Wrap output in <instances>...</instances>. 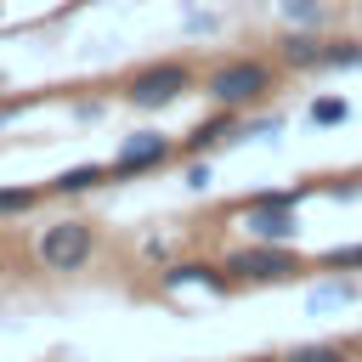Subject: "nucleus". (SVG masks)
<instances>
[{"instance_id": "f8f14e48", "label": "nucleus", "mask_w": 362, "mask_h": 362, "mask_svg": "<svg viewBox=\"0 0 362 362\" xmlns=\"http://www.w3.org/2000/svg\"><path fill=\"white\" fill-rule=\"evenodd\" d=\"M351 119V102L345 96H317L311 102V124H345Z\"/></svg>"}, {"instance_id": "2eb2a0df", "label": "nucleus", "mask_w": 362, "mask_h": 362, "mask_svg": "<svg viewBox=\"0 0 362 362\" xmlns=\"http://www.w3.org/2000/svg\"><path fill=\"white\" fill-rule=\"evenodd\" d=\"M356 300V288L351 283H322L317 294H311V311H328V305H351Z\"/></svg>"}, {"instance_id": "f257e3e1", "label": "nucleus", "mask_w": 362, "mask_h": 362, "mask_svg": "<svg viewBox=\"0 0 362 362\" xmlns=\"http://www.w3.org/2000/svg\"><path fill=\"white\" fill-rule=\"evenodd\" d=\"M272 90V68L260 62V57H226V62H215L209 74H204V96L215 102V107H249V102H260Z\"/></svg>"}, {"instance_id": "7ed1b4c3", "label": "nucleus", "mask_w": 362, "mask_h": 362, "mask_svg": "<svg viewBox=\"0 0 362 362\" xmlns=\"http://www.w3.org/2000/svg\"><path fill=\"white\" fill-rule=\"evenodd\" d=\"M187 90H192V68L187 62H153V68H141V74L124 79V102L130 107H170Z\"/></svg>"}, {"instance_id": "a211bd4d", "label": "nucleus", "mask_w": 362, "mask_h": 362, "mask_svg": "<svg viewBox=\"0 0 362 362\" xmlns=\"http://www.w3.org/2000/svg\"><path fill=\"white\" fill-rule=\"evenodd\" d=\"M187 187H198V192H204V187H209V164H192V170H187Z\"/></svg>"}, {"instance_id": "20e7f679", "label": "nucleus", "mask_w": 362, "mask_h": 362, "mask_svg": "<svg viewBox=\"0 0 362 362\" xmlns=\"http://www.w3.org/2000/svg\"><path fill=\"white\" fill-rule=\"evenodd\" d=\"M96 255V232L90 221H51L40 232V266L45 272H79Z\"/></svg>"}, {"instance_id": "1a4fd4ad", "label": "nucleus", "mask_w": 362, "mask_h": 362, "mask_svg": "<svg viewBox=\"0 0 362 362\" xmlns=\"http://www.w3.org/2000/svg\"><path fill=\"white\" fill-rule=\"evenodd\" d=\"M232 130H238V119H232V107H221L209 124H198V130L187 136V153H204V147H215V141H232Z\"/></svg>"}, {"instance_id": "4468645a", "label": "nucleus", "mask_w": 362, "mask_h": 362, "mask_svg": "<svg viewBox=\"0 0 362 362\" xmlns=\"http://www.w3.org/2000/svg\"><path fill=\"white\" fill-rule=\"evenodd\" d=\"M34 204H40L34 187H0V221H6V215H28Z\"/></svg>"}, {"instance_id": "6e6552de", "label": "nucleus", "mask_w": 362, "mask_h": 362, "mask_svg": "<svg viewBox=\"0 0 362 362\" xmlns=\"http://www.w3.org/2000/svg\"><path fill=\"white\" fill-rule=\"evenodd\" d=\"M322 51H328V40H317V34H305V28L283 34V62H288V68H300V74L322 68Z\"/></svg>"}, {"instance_id": "39448f33", "label": "nucleus", "mask_w": 362, "mask_h": 362, "mask_svg": "<svg viewBox=\"0 0 362 362\" xmlns=\"http://www.w3.org/2000/svg\"><path fill=\"white\" fill-rule=\"evenodd\" d=\"M243 232L260 238V243H294V232H300V204H283V198H272V192H255V198L243 204Z\"/></svg>"}, {"instance_id": "9d476101", "label": "nucleus", "mask_w": 362, "mask_h": 362, "mask_svg": "<svg viewBox=\"0 0 362 362\" xmlns=\"http://www.w3.org/2000/svg\"><path fill=\"white\" fill-rule=\"evenodd\" d=\"M283 362H351V351H345L339 339H305V345H294Z\"/></svg>"}, {"instance_id": "9b49d317", "label": "nucleus", "mask_w": 362, "mask_h": 362, "mask_svg": "<svg viewBox=\"0 0 362 362\" xmlns=\"http://www.w3.org/2000/svg\"><path fill=\"white\" fill-rule=\"evenodd\" d=\"M102 175H107L102 164H74V170H62V175L51 181V192H90Z\"/></svg>"}, {"instance_id": "6ab92c4d", "label": "nucleus", "mask_w": 362, "mask_h": 362, "mask_svg": "<svg viewBox=\"0 0 362 362\" xmlns=\"http://www.w3.org/2000/svg\"><path fill=\"white\" fill-rule=\"evenodd\" d=\"M351 362H362V356H351Z\"/></svg>"}, {"instance_id": "0eeeda50", "label": "nucleus", "mask_w": 362, "mask_h": 362, "mask_svg": "<svg viewBox=\"0 0 362 362\" xmlns=\"http://www.w3.org/2000/svg\"><path fill=\"white\" fill-rule=\"evenodd\" d=\"M226 283H232V277H226L221 266H198V260H181V266H170V272L158 277L164 294H181V288H215V294H221Z\"/></svg>"}, {"instance_id": "aec40b11", "label": "nucleus", "mask_w": 362, "mask_h": 362, "mask_svg": "<svg viewBox=\"0 0 362 362\" xmlns=\"http://www.w3.org/2000/svg\"><path fill=\"white\" fill-rule=\"evenodd\" d=\"M255 362H260V356H255Z\"/></svg>"}, {"instance_id": "f3484780", "label": "nucleus", "mask_w": 362, "mask_h": 362, "mask_svg": "<svg viewBox=\"0 0 362 362\" xmlns=\"http://www.w3.org/2000/svg\"><path fill=\"white\" fill-rule=\"evenodd\" d=\"M283 17L288 23H322V6L317 0H283Z\"/></svg>"}, {"instance_id": "f03ea898", "label": "nucleus", "mask_w": 362, "mask_h": 362, "mask_svg": "<svg viewBox=\"0 0 362 362\" xmlns=\"http://www.w3.org/2000/svg\"><path fill=\"white\" fill-rule=\"evenodd\" d=\"M300 266H305L300 249H288V243H260V238H249L243 249H232V255L221 260V272H226L232 283H288Z\"/></svg>"}, {"instance_id": "423d86ee", "label": "nucleus", "mask_w": 362, "mask_h": 362, "mask_svg": "<svg viewBox=\"0 0 362 362\" xmlns=\"http://www.w3.org/2000/svg\"><path fill=\"white\" fill-rule=\"evenodd\" d=\"M158 164H170V141H164L158 130H136V136L119 141L107 175H113V181H130V175H147V170H158Z\"/></svg>"}, {"instance_id": "ddd939ff", "label": "nucleus", "mask_w": 362, "mask_h": 362, "mask_svg": "<svg viewBox=\"0 0 362 362\" xmlns=\"http://www.w3.org/2000/svg\"><path fill=\"white\" fill-rule=\"evenodd\" d=\"M356 62H362V40H328L322 68H356Z\"/></svg>"}, {"instance_id": "dca6fc26", "label": "nucleus", "mask_w": 362, "mask_h": 362, "mask_svg": "<svg viewBox=\"0 0 362 362\" xmlns=\"http://www.w3.org/2000/svg\"><path fill=\"white\" fill-rule=\"evenodd\" d=\"M322 266H334V272H356V266H362V243H334V249H322Z\"/></svg>"}]
</instances>
